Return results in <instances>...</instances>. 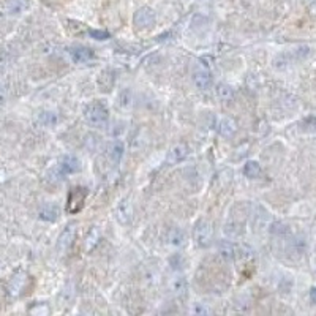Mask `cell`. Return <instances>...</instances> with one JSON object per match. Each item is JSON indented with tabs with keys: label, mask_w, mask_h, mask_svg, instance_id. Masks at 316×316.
<instances>
[{
	"label": "cell",
	"mask_w": 316,
	"mask_h": 316,
	"mask_svg": "<svg viewBox=\"0 0 316 316\" xmlns=\"http://www.w3.org/2000/svg\"><path fill=\"white\" fill-rule=\"evenodd\" d=\"M84 120L92 125V127H103L106 125L109 114H108V109L103 103H100V101H94V103H89L84 108Z\"/></svg>",
	"instance_id": "cell-1"
},
{
	"label": "cell",
	"mask_w": 316,
	"mask_h": 316,
	"mask_svg": "<svg viewBox=\"0 0 316 316\" xmlns=\"http://www.w3.org/2000/svg\"><path fill=\"white\" fill-rule=\"evenodd\" d=\"M193 239L196 242L198 247L206 248L212 244L213 240V226L212 223L207 220H199L196 225H194V231H193Z\"/></svg>",
	"instance_id": "cell-2"
},
{
	"label": "cell",
	"mask_w": 316,
	"mask_h": 316,
	"mask_svg": "<svg viewBox=\"0 0 316 316\" xmlns=\"http://www.w3.org/2000/svg\"><path fill=\"white\" fill-rule=\"evenodd\" d=\"M157 21V14L151 6H143L135 13L133 16V24L138 29H149L152 27Z\"/></svg>",
	"instance_id": "cell-3"
},
{
	"label": "cell",
	"mask_w": 316,
	"mask_h": 316,
	"mask_svg": "<svg viewBox=\"0 0 316 316\" xmlns=\"http://www.w3.org/2000/svg\"><path fill=\"white\" fill-rule=\"evenodd\" d=\"M87 196V190L84 187H76L71 190L68 194V204H67V212L68 213H78L84 207V201Z\"/></svg>",
	"instance_id": "cell-4"
},
{
	"label": "cell",
	"mask_w": 316,
	"mask_h": 316,
	"mask_svg": "<svg viewBox=\"0 0 316 316\" xmlns=\"http://www.w3.org/2000/svg\"><path fill=\"white\" fill-rule=\"evenodd\" d=\"M133 212H135L133 210V204L130 202L128 198L120 201L116 206V210H114L116 218H117V221L120 223V225H128V223L132 221V218H133Z\"/></svg>",
	"instance_id": "cell-5"
},
{
	"label": "cell",
	"mask_w": 316,
	"mask_h": 316,
	"mask_svg": "<svg viewBox=\"0 0 316 316\" xmlns=\"http://www.w3.org/2000/svg\"><path fill=\"white\" fill-rule=\"evenodd\" d=\"M81 160L76 155H65L59 163V169L62 174H76L81 171Z\"/></svg>",
	"instance_id": "cell-6"
},
{
	"label": "cell",
	"mask_w": 316,
	"mask_h": 316,
	"mask_svg": "<svg viewBox=\"0 0 316 316\" xmlns=\"http://www.w3.org/2000/svg\"><path fill=\"white\" fill-rule=\"evenodd\" d=\"M188 154H190V149L187 144H175L169 149L168 155H166V161L169 164H177L183 161L185 158L188 157Z\"/></svg>",
	"instance_id": "cell-7"
},
{
	"label": "cell",
	"mask_w": 316,
	"mask_h": 316,
	"mask_svg": "<svg viewBox=\"0 0 316 316\" xmlns=\"http://www.w3.org/2000/svg\"><path fill=\"white\" fill-rule=\"evenodd\" d=\"M74 236H76V225H68L62 231V234L59 237V244H57V250L60 253H65L71 247Z\"/></svg>",
	"instance_id": "cell-8"
},
{
	"label": "cell",
	"mask_w": 316,
	"mask_h": 316,
	"mask_svg": "<svg viewBox=\"0 0 316 316\" xmlns=\"http://www.w3.org/2000/svg\"><path fill=\"white\" fill-rule=\"evenodd\" d=\"M166 242L171 247L175 248H180L185 245L187 242V236H185V232L180 228H171L168 232H166Z\"/></svg>",
	"instance_id": "cell-9"
},
{
	"label": "cell",
	"mask_w": 316,
	"mask_h": 316,
	"mask_svg": "<svg viewBox=\"0 0 316 316\" xmlns=\"http://www.w3.org/2000/svg\"><path fill=\"white\" fill-rule=\"evenodd\" d=\"M217 130L221 136L232 138L237 132V124H236V120H232L231 117H221L217 124Z\"/></svg>",
	"instance_id": "cell-10"
},
{
	"label": "cell",
	"mask_w": 316,
	"mask_h": 316,
	"mask_svg": "<svg viewBox=\"0 0 316 316\" xmlns=\"http://www.w3.org/2000/svg\"><path fill=\"white\" fill-rule=\"evenodd\" d=\"M70 57L74 63H87L94 59V52H92V49H89V48L78 46V48L70 49Z\"/></svg>",
	"instance_id": "cell-11"
},
{
	"label": "cell",
	"mask_w": 316,
	"mask_h": 316,
	"mask_svg": "<svg viewBox=\"0 0 316 316\" xmlns=\"http://www.w3.org/2000/svg\"><path fill=\"white\" fill-rule=\"evenodd\" d=\"M114 82H116V74L113 70H103L97 79V84L101 92H109L114 87Z\"/></svg>",
	"instance_id": "cell-12"
},
{
	"label": "cell",
	"mask_w": 316,
	"mask_h": 316,
	"mask_svg": "<svg viewBox=\"0 0 316 316\" xmlns=\"http://www.w3.org/2000/svg\"><path fill=\"white\" fill-rule=\"evenodd\" d=\"M193 84L199 90H207L212 86V76L207 70H198L193 73Z\"/></svg>",
	"instance_id": "cell-13"
},
{
	"label": "cell",
	"mask_w": 316,
	"mask_h": 316,
	"mask_svg": "<svg viewBox=\"0 0 316 316\" xmlns=\"http://www.w3.org/2000/svg\"><path fill=\"white\" fill-rule=\"evenodd\" d=\"M124 152H125L124 143L113 141L108 146V158H109V161H113L114 164H119L120 160H122V157H124Z\"/></svg>",
	"instance_id": "cell-14"
},
{
	"label": "cell",
	"mask_w": 316,
	"mask_h": 316,
	"mask_svg": "<svg viewBox=\"0 0 316 316\" xmlns=\"http://www.w3.org/2000/svg\"><path fill=\"white\" fill-rule=\"evenodd\" d=\"M117 105H119L120 109H124V111L133 109V106H135V94H133V90L132 89H124L122 92H120Z\"/></svg>",
	"instance_id": "cell-15"
},
{
	"label": "cell",
	"mask_w": 316,
	"mask_h": 316,
	"mask_svg": "<svg viewBox=\"0 0 316 316\" xmlns=\"http://www.w3.org/2000/svg\"><path fill=\"white\" fill-rule=\"evenodd\" d=\"M29 8V0H8L6 11L10 14H21Z\"/></svg>",
	"instance_id": "cell-16"
},
{
	"label": "cell",
	"mask_w": 316,
	"mask_h": 316,
	"mask_svg": "<svg viewBox=\"0 0 316 316\" xmlns=\"http://www.w3.org/2000/svg\"><path fill=\"white\" fill-rule=\"evenodd\" d=\"M244 174H245V177H248V179H258V177H261L263 169H261V166H259L258 161L250 160L244 166Z\"/></svg>",
	"instance_id": "cell-17"
},
{
	"label": "cell",
	"mask_w": 316,
	"mask_h": 316,
	"mask_svg": "<svg viewBox=\"0 0 316 316\" xmlns=\"http://www.w3.org/2000/svg\"><path fill=\"white\" fill-rule=\"evenodd\" d=\"M169 290H171L174 294L182 296V294L187 293V290H188V283H187V280H185L183 277H175V278H172L171 283H169Z\"/></svg>",
	"instance_id": "cell-18"
},
{
	"label": "cell",
	"mask_w": 316,
	"mask_h": 316,
	"mask_svg": "<svg viewBox=\"0 0 316 316\" xmlns=\"http://www.w3.org/2000/svg\"><path fill=\"white\" fill-rule=\"evenodd\" d=\"M59 217V209L55 204H46V206L40 210V218L46 221H55Z\"/></svg>",
	"instance_id": "cell-19"
},
{
	"label": "cell",
	"mask_w": 316,
	"mask_h": 316,
	"mask_svg": "<svg viewBox=\"0 0 316 316\" xmlns=\"http://www.w3.org/2000/svg\"><path fill=\"white\" fill-rule=\"evenodd\" d=\"M218 253L225 261H232L236 258V247L231 242H221L218 247Z\"/></svg>",
	"instance_id": "cell-20"
},
{
	"label": "cell",
	"mask_w": 316,
	"mask_h": 316,
	"mask_svg": "<svg viewBox=\"0 0 316 316\" xmlns=\"http://www.w3.org/2000/svg\"><path fill=\"white\" fill-rule=\"evenodd\" d=\"M215 95L220 101H231L234 98V90L228 84H218L215 89Z\"/></svg>",
	"instance_id": "cell-21"
},
{
	"label": "cell",
	"mask_w": 316,
	"mask_h": 316,
	"mask_svg": "<svg viewBox=\"0 0 316 316\" xmlns=\"http://www.w3.org/2000/svg\"><path fill=\"white\" fill-rule=\"evenodd\" d=\"M98 240H100V231L97 228H92V231L89 232V236H87L86 242H84V247H86L87 252H92V250L97 247Z\"/></svg>",
	"instance_id": "cell-22"
},
{
	"label": "cell",
	"mask_w": 316,
	"mask_h": 316,
	"mask_svg": "<svg viewBox=\"0 0 316 316\" xmlns=\"http://www.w3.org/2000/svg\"><path fill=\"white\" fill-rule=\"evenodd\" d=\"M38 120H40V124L41 125H46V127H52V125H55L57 124V116H55L54 113H41L40 114V117H38Z\"/></svg>",
	"instance_id": "cell-23"
},
{
	"label": "cell",
	"mask_w": 316,
	"mask_h": 316,
	"mask_svg": "<svg viewBox=\"0 0 316 316\" xmlns=\"http://www.w3.org/2000/svg\"><path fill=\"white\" fill-rule=\"evenodd\" d=\"M271 232H272V234H277V236H286L288 232H290V228H288L285 223L275 221V223H272V226H271Z\"/></svg>",
	"instance_id": "cell-24"
},
{
	"label": "cell",
	"mask_w": 316,
	"mask_h": 316,
	"mask_svg": "<svg viewBox=\"0 0 316 316\" xmlns=\"http://www.w3.org/2000/svg\"><path fill=\"white\" fill-rule=\"evenodd\" d=\"M24 282H25L24 275H17V277H14L13 282H11V285H10L11 293H13V294H19V291L22 290V286H24Z\"/></svg>",
	"instance_id": "cell-25"
},
{
	"label": "cell",
	"mask_w": 316,
	"mask_h": 316,
	"mask_svg": "<svg viewBox=\"0 0 316 316\" xmlns=\"http://www.w3.org/2000/svg\"><path fill=\"white\" fill-rule=\"evenodd\" d=\"M89 35H90L94 40H100V41L108 40L109 36H111V33L106 32V30H89Z\"/></svg>",
	"instance_id": "cell-26"
},
{
	"label": "cell",
	"mask_w": 316,
	"mask_h": 316,
	"mask_svg": "<svg viewBox=\"0 0 316 316\" xmlns=\"http://www.w3.org/2000/svg\"><path fill=\"white\" fill-rule=\"evenodd\" d=\"M302 128L307 130V132H316V117H307L302 122Z\"/></svg>",
	"instance_id": "cell-27"
},
{
	"label": "cell",
	"mask_w": 316,
	"mask_h": 316,
	"mask_svg": "<svg viewBox=\"0 0 316 316\" xmlns=\"http://www.w3.org/2000/svg\"><path fill=\"white\" fill-rule=\"evenodd\" d=\"M191 313H194V315H209L210 310L206 309V307H202V305H194L191 309Z\"/></svg>",
	"instance_id": "cell-28"
},
{
	"label": "cell",
	"mask_w": 316,
	"mask_h": 316,
	"mask_svg": "<svg viewBox=\"0 0 316 316\" xmlns=\"http://www.w3.org/2000/svg\"><path fill=\"white\" fill-rule=\"evenodd\" d=\"M310 301L313 304H316V288H312L310 290Z\"/></svg>",
	"instance_id": "cell-29"
}]
</instances>
